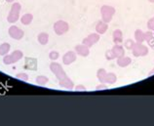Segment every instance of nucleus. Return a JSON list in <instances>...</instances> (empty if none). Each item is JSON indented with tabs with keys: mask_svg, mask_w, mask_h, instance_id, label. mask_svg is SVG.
Masks as SVG:
<instances>
[{
	"mask_svg": "<svg viewBox=\"0 0 154 126\" xmlns=\"http://www.w3.org/2000/svg\"><path fill=\"white\" fill-rule=\"evenodd\" d=\"M106 89H107V86L104 83H100V85H98V86L96 87L97 91H99V90H106Z\"/></svg>",
	"mask_w": 154,
	"mask_h": 126,
	"instance_id": "c756f323",
	"label": "nucleus"
},
{
	"mask_svg": "<svg viewBox=\"0 0 154 126\" xmlns=\"http://www.w3.org/2000/svg\"><path fill=\"white\" fill-rule=\"evenodd\" d=\"M135 44H136V41L135 40H133L131 38H129L127 40H125V42H124V47L126 48V49L128 50H132L134 46H135Z\"/></svg>",
	"mask_w": 154,
	"mask_h": 126,
	"instance_id": "b1692460",
	"label": "nucleus"
},
{
	"mask_svg": "<svg viewBox=\"0 0 154 126\" xmlns=\"http://www.w3.org/2000/svg\"><path fill=\"white\" fill-rule=\"evenodd\" d=\"M37 40L40 44H42V45H46V44L49 42V34L46 33V32H41V33L38 34Z\"/></svg>",
	"mask_w": 154,
	"mask_h": 126,
	"instance_id": "6ab92c4d",
	"label": "nucleus"
},
{
	"mask_svg": "<svg viewBox=\"0 0 154 126\" xmlns=\"http://www.w3.org/2000/svg\"><path fill=\"white\" fill-rule=\"evenodd\" d=\"M74 89H75V91H86L87 90L84 85H77L76 87H74Z\"/></svg>",
	"mask_w": 154,
	"mask_h": 126,
	"instance_id": "7c9ffc66",
	"label": "nucleus"
},
{
	"mask_svg": "<svg viewBox=\"0 0 154 126\" xmlns=\"http://www.w3.org/2000/svg\"><path fill=\"white\" fill-rule=\"evenodd\" d=\"M153 34H154V32H153Z\"/></svg>",
	"mask_w": 154,
	"mask_h": 126,
	"instance_id": "f704fd0d",
	"label": "nucleus"
},
{
	"mask_svg": "<svg viewBox=\"0 0 154 126\" xmlns=\"http://www.w3.org/2000/svg\"><path fill=\"white\" fill-rule=\"evenodd\" d=\"M75 52L77 55H79L81 57H88L90 54V48L87 47L84 44H78L75 46Z\"/></svg>",
	"mask_w": 154,
	"mask_h": 126,
	"instance_id": "9d476101",
	"label": "nucleus"
},
{
	"mask_svg": "<svg viewBox=\"0 0 154 126\" xmlns=\"http://www.w3.org/2000/svg\"><path fill=\"white\" fill-rule=\"evenodd\" d=\"M144 34H145L144 31H143L141 30H137L135 31V41H136V43H143L145 41Z\"/></svg>",
	"mask_w": 154,
	"mask_h": 126,
	"instance_id": "a211bd4d",
	"label": "nucleus"
},
{
	"mask_svg": "<svg viewBox=\"0 0 154 126\" xmlns=\"http://www.w3.org/2000/svg\"><path fill=\"white\" fill-rule=\"evenodd\" d=\"M144 39H145V41L147 42V45L150 47L152 50H154V34H153V32H151V31L145 32Z\"/></svg>",
	"mask_w": 154,
	"mask_h": 126,
	"instance_id": "f3484780",
	"label": "nucleus"
},
{
	"mask_svg": "<svg viewBox=\"0 0 154 126\" xmlns=\"http://www.w3.org/2000/svg\"><path fill=\"white\" fill-rule=\"evenodd\" d=\"M117 81V75L114 72H107L106 74V80H105V83L108 84H114Z\"/></svg>",
	"mask_w": 154,
	"mask_h": 126,
	"instance_id": "412c9836",
	"label": "nucleus"
},
{
	"mask_svg": "<svg viewBox=\"0 0 154 126\" xmlns=\"http://www.w3.org/2000/svg\"><path fill=\"white\" fill-rule=\"evenodd\" d=\"M25 68L30 71H36L37 70V60L34 58H26L25 60Z\"/></svg>",
	"mask_w": 154,
	"mask_h": 126,
	"instance_id": "9b49d317",
	"label": "nucleus"
},
{
	"mask_svg": "<svg viewBox=\"0 0 154 126\" xmlns=\"http://www.w3.org/2000/svg\"><path fill=\"white\" fill-rule=\"evenodd\" d=\"M9 35L11 36L13 39H16V40H20L23 37V35H25V32H23L21 28L16 27V26H12L9 27Z\"/></svg>",
	"mask_w": 154,
	"mask_h": 126,
	"instance_id": "6e6552de",
	"label": "nucleus"
},
{
	"mask_svg": "<svg viewBox=\"0 0 154 126\" xmlns=\"http://www.w3.org/2000/svg\"><path fill=\"white\" fill-rule=\"evenodd\" d=\"M10 44L9 43H2L0 45V55H7L8 52L10 51Z\"/></svg>",
	"mask_w": 154,
	"mask_h": 126,
	"instance_id": "5701e85b",
	"label": "nucleus"
},
{
	"mask_svg": "<svg viewBox=\"0 0 154 126\" xmlns=\"http://www.w3.org/2000/svg\"><path fill=\"white\" fill-rule=\"evenodd\" d=\"M132 63V59L128 56H123L120 57V58H117V65L120 68H127L128 66H130Z\"/></svg>",
	"mask_w": 154,
	"mask_h": 126,
	"instance_id": "4468645a",
	"label": "nucleus"
},
{
	"mask_svg": "<svg viewBox=\"0 0 154 126\" xmlns=\"http://www.w3.org/2000/svg\"><path fill=\"white\" fill-rule=\"evenodd\" d=\"M112 51L114 53L116 58H120V57L125 56V48L120 45V44H114V46L112 47Z\"/></svg>",
	"mask_w": 154,
	"mask_h": 126,
	"instance_id": "dca6fc26",
	"label": "nucleus"
},
{
	"mask_svg": "<svg viewBox=\"0 0 154 126\" xmlns=\"http://www.w3.org/2000/svg\"><path fill=\"white\" fill-rule=\"evenodd\" d=\"M60 86L66 88V89H68V90H72V89L74 88V83L69 77L66 76V77H64L63 79L60 80Z\"/></svg>",
	"mask_w": 154,
	"mask_h": 126,
	"instance_id": "ddd939ff",
	"label": "nucleus"
},
{
	"mask_svg": "<svg viewBox=\"0 0 154 126\" xmlns=\"http://www.w3.org/2000/svg\"><path fill=\"white\" fill-rule=\"evenodd\" d=\"M95 30H96L97 33L103 35V34H104L105 32L107 31V30H108V25H107L106 23H104L103 21H100L96 25V28H95Z\"/></svg>",
	"mask_w": 154,
	"mask_h": 126,
	"instance_id": "f8f14e48",
	"label": "nucleus"
},
{
	"mask_svg": "<svg viewBox=\"0 0 154 126\" xmlns=\"http://www.w3.org/2000/svg\"><path fill=\"white\" fill-rule=\"evenodd\" d=\"M148 1L150 2V3H154V0H148Z\"/></svg>",
	"mask_w": 154,
	"mask_h": 126,
	"instance_id": "473e14b6",
	"label": "nucleus"
},
{
	"mask_svg": "<svg viewBox=\"0 0 154 126\" xmlns=\"http://www.w3.org/2000/svg\"><path fill=\"white\" fill-rule=\"evenodd\" d=\"M104 56H105V59H106L107 61H112V60H114L116 58L115 55H114V53H113V51H112V49L105 51Z\"/></svg>",
	"mask_w": 154,
	"mask_h": 126,
	"instance_id": "a878e982",
	"label": "nucleus"
},
{
	"mask_svg": "<svg viewBox=\"0 0 154 126\" xmlns=\"http://www.w3.org/2000/svg\"><path fill=\"white\" fill-rule=\"evenodd\" d=\"M100 14H102V21L104 23H110L115 14V8L109 5H103L100 8Z\"/></svg>",
	"mask_w": 154,
	"mask_h": 126,
	"instance_id": "f257e3e1",
	"label": "nucleus"
},
{
	"mask_svg": "<svg viewBox=\"0 0 154 126\" xmlns=\"http://www.w3.org/2000/svg\"><path fill=\"white\" fill-rule=\"evenodd\" d=\"M50 70L52 71L53 74L57 76V78H58L59 80H62V79L64 78V77L67 76L66 74V71H64L63 68H62V66L59 65L58 63H51Z\"/></svg>",
	"mask_w": 154,
	"mask_h": 126,
	"instance_id": "39448f33",
	"label": "nucleus"
},
{
	"mask_svg": "<svg viewBox=\"0 0 154 126\" xmlns=\"http://www.w3.org/2000/svg\"><path fill=\"white\" fill-rule=\"evenodd\" d=\"M36 83L39 84V85H45L48 81H49V78L47 76H44V75H39L36 77Z\"/></svg>",
	"mask_w": 154,
	"mask_h": 126,
	"instance_id": "393cba45",
	"label": "nucleus"
},
{
	"mask_svg": "<svg viewBox=\"0 0 154 126\" xmlns=\"http://www.w3.org/2000/svg\"><path fill=\"white\" fill-rule=\"evenodd\" d=\"M32 20H33V16H32L31 14L27 13V14H25L21 18V22H22L23 25L27 26V25H29V24L32 22Z\"/></svg>",
	"mask_w": 154,
	"mask_h": 126,
	"instance_id": "4be33fe9",
	"label": "nucleus"
},
{
	"mask_svg": "<svg viewBox=\"0 0 154 126\" xmlns=\"http://www.w3.org/2000/svg\"><path fill=\"white\" fill-rule=\"evenodd\" d=\"M113 42L114 44H121L123 42V32L121 30H115L112 34Z\"/></svg>",
	"mask_w": 154,
	"mask_h": 126,
	"instance_id": "2eb2a0df",
	"label": "nucleus"
},
{
	"mask_svg": "<svg viewBox=\"0 0 154 126\" xmlns=\"http://www.w3.org/2000/svg\"><path fill=\"white\" fill-rule=\"evenodd\" d=\"M21 4L20 3H14L13 5L11 7V10H10V13H9V16L7 17V21L13 24V23H16L19 20V17H20V12H21Z\"/></svg>",
	"mask_w": 154,
	"mask_h": 126,
	"instance_id": "f03ea898",
	"label": "nucleus"
},
{
	"mask_svg": "<svg viewBox=\"0 0 154 126\" xmlns=\"http://www.w3.org/2000/svg\"><path fill=\"white\" fill-rule=\"evenodd\" d=\"M17 78L23 80V81H28V75L26 74H25V72H23V74H18Z\"/></svg>",
	"mask_w": 154,
	"mask_h": 126,
	"instance_id": "c85d7f7f",
	"label": "nucleus"
},
{
	"mask_svg": "<svg viewBox=\"0 0 154 126\" xmlns=\"http://www.w3.org/2000/svg\"><path fill=\"white\" fill-rule=\"evenodd\" d=\"M69 30V26L68 24L64 21H58L54 24V31L56 32V34L58 35H63L64 33H66Z\"/></svg>",
	"mask_w": 154,
	"mask_h": 126,
	"instance_id": "423d86ee",
	"label": "nucleus"
},
{
	"mask_svg": "<svg viewBox=\"0 0 154 126\" xmlns=\"http://www.w3.org/2000/svg\"><path fill=\"white\" fill-rule=\"evenodd\" d=\"M100 34L97 33V32H94V33L89 34L87 37H85L83 39L82 43L84 45H86L87 47L90 48L93 45H95L96 43H98L100 41Z\"/></svg>",
	"mask_w": 154,
	"mask_h": 126,
	"instance_id": "0eeeda50",
	"label": "nucleus"
},
{
	"mask_svg": "<svg viewBox=\"0 0 154 126\" xmlns=\"http://www.w3.org/2000/svg\"><path fill=\"white\" fill-rule=\"evenodd\" d=\"M146 26H147V28H148L149 30L154 31V17L148 20V22H147V24H146Z\"/></svg>",
	"mask_w": 154,
	"mask_h": 126,
	"instance_id": "cd10ccee",
	"label": "nucleus"
},
{
	"mask_svg": "<svg viewBox=\"0 0 154 126\" xmlns=\"http://www.w3.org/2000/svg\"><path fill=\"white\" fill-rule=\"evenodd\" d=\"M49 58L52 60V61H56L60 58V54L58 51H51L50 54H49Z\"/></svg>",
	"mask_w": 154,
	"mask_h": 126,
	"instance_id": "bb28decb",
	"label": "nucleus"
},
{
	"mask_svg": "<svg viewBox=\"0 0 154 126\" xmlns=\"http://www.w3.org/2000/svg\"><path fill=\"white\" fill-rule=\"evenodd\" d=\"M23 52L20 50H16L14 51L12 54L10 55H5V57L3 58V62L5 65H12L17 63L18 61H20L23 58Z\"/></svg>",
	"mask_w": 154,
	"mask_h": 126,
	"instance_id": "7ed1b4c3",
	"label": "nucleus"
},
{
	"mask_svg": "<svg viewBox=\"0 0 154 126\" xmlns=\"http://www.w3.org/2000/svg\"><path fill=\"white\" fill-rule=\"evenodd\" d=\"M133 55L139 58V57H144L148 54V47L143 45V43H136L132 49Z\"/></svg>",
	"mask_w": 154,
	"mask_h": 126,
	"instance_id": "20e7f679",
	"label": "nucleus"
},
{
	"mask_svg": "<svg viewBox=\"0 0 154 126\" xmlns=\"http://www.w3.org/2000/svg\"><path fill=\"white\" fill-rule=\"evenodd\" d=\"M7 2H12V1H14V0H6Z\"/></svg>",
	"mask_w": 154,
	"mask_h": 126,
	"instance_id": "72a5a7b5",
	"label": "nucleus"
},
{
	"mask_svg": "<svg viewBox=\"0 0 154 126\" xmlns=\"http://www.w3.org/2000/svg\"><path fill=\"white\" fill-rule=\"evenodd\" d=\"M106 74H107V72L104 68H100V70L98 71V72H97V77H98V79L100 83H105V80H106Z\"/></svg>",
	"mask_w": 154,
	"mask_h": 126,
	"instance_id": "aec40b11",
	"label": "nucleus"
},
{
	"mask_svg": "<svg viewBox=\"0 0 154 126\" xmlns=\"http://www.w3.org/2000/svg\"><path fill=\"white\" fill-rule=\"evenodd\" d=\"M76 61V52L74 51H68L63 57V63L66 66H69L72 63Z\"/></svg>",
	"mask_w": 154,
	"mask_h": 126,
	"instance_id": "1a4fd4ad",
	"label": "nucleus"
},
{
	"mask_svg": "<svg viewBox=\"0 0 154 126\" xmlns=\"http://www.w3.org/2000/svg\"><path fill=\"white\" fill-rule=\"evenodd\" d=\"M153 74H154V68H153V70H152V71H151L150 72H149V74H148V75H149V76H151V75H153Z\"/></svg>",
	"mask_w": 154,
	"mask_h": 126,
	"instance_id": "2f4dec72",
	"label": "nucleus"
}]
</instances>
